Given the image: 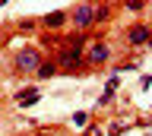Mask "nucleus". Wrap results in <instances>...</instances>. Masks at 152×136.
Returning <instances> with one entry per match:
<instances>
[{"label": "nucleus", "instance_id": "1", "mask_svg": "<svg viewBox=\"0 0 152 136\" xmlns=\"http://www.w3.org/2000/svg\"><path fill=\"white\" fill-rule=\"evenodd\" d=\"M92 38H86V35H70V38H64V48H60V54H57V70L60 73H76L79 67H86V57L83 51L86 44H89Z\"/></svg>", "mask_w": 152, "mask_h": 136}, {"label": "nucleus", "instance_id": "2", "mask_svg": "<svg viewBox=\"0 0 152 136\" xmlns=\"http://www.w3.org/2000/svg\"><path fill=\"white\" fill-rule=\"evenodd\" d=\"M41 63H45V57H41L38 48H22L16 57H13V67H16L19 73H35Z\"/></svg>", "mask_w": 152, "mask_h": 136}, {"label": "nucleus", "instance_id": "3", "mask_svg": "<svg viewBox=\"0 0 152 136\" xmlns=\"http://www.w3.org/2000/svg\"><path fill=\"white\" fill-rule=\"evenodd\" d=\"M70 22H73L76 29H89V25L95 22V7H92V3H79V7H73Z\"/></svg>", "mask_w": 152, "mask_h": 136}, {"label": "nucleus", "instance_id": "4", "mask_svg": "<svg viewBox=\"0 0 152 136\" xmlns=\"http://www.w3.org/2000/svg\"><path fill=\"white\" fill-rule=\"evenodd\" d=\"M111 57V48L104 41H89V54H86V67H102Z\"/></svg>", "mask_w": 152, "mask_h": 136}, {"label": "nucleus", "instance_id": "5", "mask_svg": "<svg viewBox=\"0 0 152 136\" xmlns=\"http://www.w3.org/2000/svg\"><path fill=\"white\" fill-rule=\"evenodd\" d=\"M149 38H152V29L146 22H136V25L127 29V44L130 48H142V44H149Z\"/></svg>", "mask_w": 152, "mask_h": 136}, {"label": "nucleus", "instance_id": "6", "mask_svg": "<svg viewBox=\"0 0 152 136\" xmlns=\"http://www.w3.org/2000/svg\"><path fill=\"white\" fill-rule=\"evenodd\" d=\"M38 98H41V92H38L35 86H26V89H19V92H16V105L19 108H32Z\"/></svg>", "mask_w": 152, "mask_h": 136}, {"label": "nucleus", "instance_id": "7", "mask_svg": "<svg viewBox=\"0 0 152 136\" xmlns=\"http://www.w3.org/2000/svg\"><path fill=\"white\" fill-rule=\"evenodd\" d=\"M66 19H70V16H66L64 10H51V13H45V16H41V25H45V29H60Z\"/></svg>", "mask_w": 152, "mask_h": 136}, {"label": "nucleus", "instance_id": "8", "mask_svg": "<svg viewBox=\"0 0 152 136\" xmlns=\"http://www.w3.org/2000/svg\"><path fill=\"white\" fill-rule=\"evenodd\" d=\"M57 73H60V70H57V63H54V60H45V63L35 70V76L41 79V82H45V79H54Z\"/></svg>", "mask_w": 152, "mask_h": 136}, {"label": "nucleus", "instance_id": "9", "mask_svg": "<svg viewBox=\"0 0 152 136\" xmlns=\"http://www.w3.org/2000/svg\"><path fill=\"white\" fill-rule=\"evenodd\" d=\"M70 124H73L76 130H86V127H89V111H76V114L70 117Z\"/></svg>", "mask_w": 152, "mask_h": 136}, {"label": "nucleus", "instance_id": "10", "mask_svg": "<svg viewBox=\"0 0 152 136\" xmlns=\"http://www.w3.org/2000/svg\"><path fill=\"white\" fill-rule=\"evenodd\" d=\"M108 19H111V7H108V3L95 7V22H108Z\"/></svg>", "mask_w": 152, "mask_h": 136}, {"label": "nucleus", "instance_id": "11", "mask_svg": "<svg viewBox=\"0 0 152 136\" xmlns=\"http://www.w3.org/2000/svg\"><path fill=\"white\" fill-rule=\"evenodd\" d=\"M111 101H114V92H111V89H104L102 95H98V101H95V108H108Z\"/></svg>", "mask_w": 152, "mask_h": 136}, {"label": "nucleus", "instance_id": "12", "mask_svg": "<svg viewBox=\"0 0 152 136\" xmlns=\"http://www.w3.org/2000/svg\"><path fill=\"white\" fill-rule=\"evenodd\" d=\"M104 89L117 92V89H121V76H117V73H111V76H108V86H104Z\"/></svg>", "mask_w": 152, "mask_h": 136}, {"label": "nucleus", "instance_id": "13", "mask_svg": "<svg viewBox=\"0 0 152 136\" xmlns=\"http://www.w3.org/2000/svg\"><path fill=\"white\" fill-rule=\"evenodd\" d=\"M124 130H127V127H124L121 120H117V124H111V127H108V136H121Z\"/></svg>", "mask_w": 152, "mask_h": 136}, {"label": "nucleus", "instance_id": "14", "mask_svg": "<svg viewBox=\"0 0 152 136\" xmlns=\"http://www.w3.org/2000/svg\"><path fill=\"white\" fill-rule=\"evenodd\" d=\"M83 136H104V133H102V127H98V124H89Z\"/></svg>", "mask_w": 152, "mask_h": 136}, {"label": "nucleus", "instance_id": "15", "mask_svg": "<svg viewBox=\"0 0 152 136\" xmlns=\"http://www.w3.org/2000/svg\"><path fill=\"white\" fill-rule=\"evenodd\" d=\"M127 10H130V13H142V10H146V3H127Z\"/></svg>", "mask_w": 152, "mask_h": 136}, {"label": "nucleus", "instance_id": "16", "mask_svg": "<svg viewBox=\"0 0 152 136\" xmlns=\"http://www.w3.org/2000/svg\"><path fill=\"white\" fill-rule=\"evenodd\" d=\"M149 86H152V76H142L140 79V89H149Z\"/></svg>", "mask_w": 152, "mask_h": 136}, {"label": "nucleus", "instance_id": "17", "mask_svg": "<svg viewBox=\"0 0 152 136\" xmlns=\"http://www.w3.org/2000/svg\"><path fill=\"white\" fill-rule=\"evenodd\" d=\"M35 136H54V133H51V130H41V133H35Z\"/></svg>", "mask_w": 152, "mask_h": 136}, {"label": "nucleus", "instance_id": "18", "mask_svg": "<svg viewBox=\"0 0 152 136\" xmlns=\"http://www.w3.org/2000/svg\"><path fill=\"white\" fill-rule=\"evenodd\" d=\"M0 10H3V0H0Z\"/></svg>", "mask_w": 152, "mask_h": 136}, {"label": "nucleus", "instance_id": "19", "mask_svg": "<svg viewBox=\"0 0 152 136\" xmlns=\"http://www.w3.org/2000/svg\"><path fill=\"white\" fill-rule=\"evenodd\" d=\"M149 48H152V38H149Z\"/></svg>", "mask_w": 152, "mask_h": 136}]
</instances>
